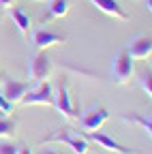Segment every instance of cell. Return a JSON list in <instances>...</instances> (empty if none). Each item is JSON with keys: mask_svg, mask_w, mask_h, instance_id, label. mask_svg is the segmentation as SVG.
Here are the masks:
<instances>
[{"mask_svg": "<svg viewBox=\"0 0 152 154\" xmlns=\"http://www.w3.org/2000/svg\"><path fill=\"white\" fill-rule=\"evenodd\" d=\"M45 143H64L75 154H88V139L84 137V135H79V133H73L69 126L67 128H60L58 133L49 135V137H45L41 141V146H45Z\"/></svg>", "mask_w": 152, "mask_h": 154, "instance_id": "1", "label": "cell"}, {"mask_svg": "<svg viewBox=\"0 0 152 154\" xmlns=\"http://www.w3.org/2000/svg\"><path fill=\"white\" fill-rule=\"evenodd\" d=\"M22 105H47V107H54V90L49 86V82H39L36 88H28V92L24 94L22 99Z\"/></svg>", "mask_w": 152, "mask_h": 154, "instance_id": "2", "label": "cell"}, {"mask_svg": "<svg viewBox=\"0 0 152 154\" xmlns=\"http://www.w3.org/2000/svg\"><path fill=\"white\" fill-rule=\"evenodd\" d=\"M28 75H30V79L36 82V84L45 82L47 77L51 75V62H49V58L41 49L30 56V60H28Z\"/></svg>", "mask_w": 152, "mask_h": 154, "instance_id": "3", "label": "cell"}, {"mask_svg": "<svg viewBox=\"0 0 152 154\" xmlns=\"http://www.w3.org/2000/svg\"><path fill=\"white\" fill-rule=\"evenodd\" d=\"M54 107L62 113V118H67L69 122L77 120V109H75L73 101H71V94H69V88H67V82H60L58 84V90L54 94Z\"/></svg>", "mask_w": 152, "mask_h": 154, "instance_id": "4", "label": "cell"}, {"mask_svg": "<svg viewBox=\"0 0 152 154\" xmlns=\"http://www.w3.org/2000/svg\"><path fill=\"white\" fill-rule=\"evenodd\" d=\"M133 71H135V66H133V58H131L126 51H120V54L116 56V60H113V64H111L113 82H116V84H122V86L129 84Z\"/></svg>", "mask_w": 152, "mask_h": 154, "instance_id": "5", "label": "cell"}, {"mask_svg": "<svg viewBox=\"0 0 152 154\" xmlns=\"http://www.w3.org/2000/svg\"><path fill=\"white\" fill-rule=\"evenodd\" d=\"M84 137H86L88 141L99 143V146H101V148H105L107 152H116V154H131V148L120 146L113 137H109V135H105V133H101V131H88Z\"/></svg>", "mask_w": 152, "mask_h": 154, "instance_id": "6", "label": "cell"}, {"mask_svg": "<svg viewBox=\"0 0 152 154\" xmlns=\"http://www.w3.org/2000/svg\"><path fill=\"white\" fill-rule=\"evenodd\" d=\"M107 118H109V109H107V107H103V105L92 107L90 111H86V113L82 116V126H84L86 133H88V131H99Z\"/></svg>", "mask_w": 152, "mask_h": 154, "instance_id": "7", "label": "cell"}, {"mask_svg": "<svg viewBox=\"0 0 152 154\" xmlns=\"http://www.w3.org/2000/svg\"><path fill=\"white\" fill-rule=\"evenodd\" d=\"M67 43V36L62 34H56V32H49V30H36L32 32V45L36 49H47V47H56V45H62Z\"/></svg>", "mask_w": 152, "mask_h": 154, "instance_id": "8", "label": "cell"}, {"mask_svg": "<svg viewBox=\"0 0 152 154\" xmlns=\"http://www.w3.org/2000/svg\"><path fill=\"white\" fill-rule=\"evenodd\" d=\"M26 92H28V82H22V79H7L2 86V96L13 105L22 103Z\"/></svg>", "mask_w": 152, "mask_h": 154, "instance_id": "9", "label": "cell"}, {"mask_svg": "<svg viewBox=\"0 0 152 154\" xmlns=\"http://www.w3.org/2000/svg\"><path fill=\"white\" fill-rule=\"evenodd\" d=\"M90 2L97 7L101 13H105V15H109V17L122 19V22H126V19H129L126 11L122 9V5L118 2V0H90Z\"/></svg>", "mask_w": 152, "mask_h": 154, "instance_id": "10", "label": "cell"}, {"mask_svg": "<svg viewBox=\"0 0 152 154\" xmlns=\"http://www.w3.org/2000/svg\"><path fill=\"white\" fill-rule=\"evenodd\" d=\"M126 54H129L131 58H135V60H146V58H150V56H152V41H150V36H139V38H135V41L129 45Z\"/></svg>", "mask_w": 152, "mask_h": 154, "instance_id": "11", "label": "cell"}, {"mask_svg": "<svg viewBox=\"0 0 152 154\" xmlns=\"http://www.w3.org/2000/svg\"><path fill=\"white\" fill-rule=\"evenodd\" d=\"M71 5H73V0H51L47 13L41 17V22H51V19H62V17H67L69 11H71Z\"/></svg>", "mask_w": 152, "mask_h": 154, "instance_id": "12", "label": "cell"}, {"mask_svg": "<svg viewBox=\"0 0 152 154\" xmlns=\"http://www.w3.org/2000/svg\"><path fill=\"white\" fill-rule=\"evenodd\" d=\"M120 118H122L124 122H129V124H137V126H141V131H144L146 135L152 133V120H150V116H148V113L131 111V113H122Z\"/></svg>", "mask_w": 152, "mask_h": 154, "instance_id": "13", "label": "cell"}, {"mask_svg": "<svg viewBox=\"0 0 152 154\" xmlns=\"http://www.w3.org/2000/svg\"><path fill=\"white\" fill-rule=\"evenodd\" d=\"M9 13H11V19L15 22V26L20 28V32L24 34V36H28L30 34V26H32V19H30V15L24 11V9H9Z\"/></svg>", "mask_w": 152, "mask_h": 154, "instance_id": "14", "label": "cell"}, {"mask_svg": "<svg viewBox=\"0 0 152 154\" xmlns=\"http://www.w3.org/2000/svg\"><path fill=\"white\" fill-rule=\"evenodd\" d=\"M13 133H15V122L9 118H0V139L13 137Z\"/></svg>", "mask_w": 152, "mask_h": 154, "instance_id": "15", "label": "cell"}, {"mask_svg": "<svg viewBox=\"0 0 152 154\" xmlns=\"http://www.w3.org/2000/svg\"><path fill=\"white\" fill-rule=\"evenodd\" d=\"M139 84H141V90H144L148 96H152V73H150V71H148V73H141Z\"/></svg>", "mask_w": 152, "mask_h": 154, "instance_id": "16", "label": "cell"}, {"mask_svg": "<svg viewBox=\"0 0 152 154\" xmlns=\"http://www.w3.org/2000/svg\"><path fill=\"white\" fill-rule=\"evenodd\" d=\"M20 148L13 146V143H0V154H17Z\"/></svg>", "mask_w": 152, "mask_h": 154, "instance_id": "17", "label": "cell"}, {"mask_svg": "<svg viewBox=\"0 0 152 154\" xmlns=\"http://www.w3.org/2000/svg\"><path fill=\"white\" fill-rule=\"evenodd\" d=\"M13 111V103H9L2 94H0V113H11Z\"/></svg>", "mask_w": 152, "mask_h": 154, "instance_id": "18", "label": "cell"}, {"mask_svg": "<svg viewBox=\"0 0 152 154\" xmlns=\"http://www.w3.org/2000/svg\"><path fill=\"white\" fill-rule=\"evenodd\" d=\"M15 5V0H0V7H2V9H11Z\"/></svg>", "mask_w": 152, "mask_h": 154, "instance_id": "19", "label": "cell"}, {"mask_svg": "<svg viewBox=\"0 0 152 154\" xmlns=\"http://www.w3.org/2000/svg\"><path fill=\"white\" fill-rule=\"evenodd\" d=\"M17 154H32V150H30L28 146H22V148H20V152H17Z\"/></svg>", "mask_w": 152, "mask_h": 154, "instance_id": "20", "label": "cell"}, {"mask_svg": "<svg viewBox=\"0 0 152 154\" xmlns=\"http://www.w3.org/2000/svg\"><path fill=\"white\" fill-rule=\"evenodd\" d=\"M43 154H58L56 150H43Z\"/></svg>", "mask_w": 152, "mask_h": 154, "instance_id": "21", "label": "cell"}, {"mask_svg": "<svg viewBox=\"0 0 152 154\" xmlns=\"http://www.w3.org/2000/svg\"><path fill=\"white\" fill-rule=\"evenodd\" d=\"M146 7H148V11L152 9V0H146Z\"/></svg>", "mask_w": 152, "mask_h": 154, "instance_id": "22", "label": "cell"}, {"mask_svg": "<svg viewBox=\"0 0 152 154\" xmlns=\"http://www.w3.org/2000/svg\"><path fill=\"white\" fill-rule=\"evenodd\" d=\"M34 2H45V0H34Z\"/></svg>", "mask_w": 152, "mask_h": 154, "instance_id": "23", "label": "cell"}]
</instances>
